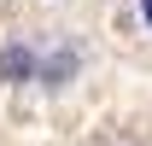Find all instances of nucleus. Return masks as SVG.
<instances>
[{
  "instance_id": "nucleus-1",
  "label": "nucleus",
  "mask_w": 152,
  "mask_h": 146,
  "mask_svg": "<svg viewBox=\"0 0 152 146\" xmlns=\"http://www.w3.org/2000/svg\"><path fill=\"white\" fill-rule=\"evenodd\" d=\"M0 70L12 76V82H29V76H35V58L23 53V47H6V53H0Z\"/></svg>"
},
{
  "instance_id": "nucleus-2",
  "label": "nucleus",
  "mask_w": 152,
  "mask_h": 146,
  "mask_svg": "<svg viewBox=\"0 0 152 146\" xmlns=\"http://www.w3.org/2000/svg\"><path fill=\"white\" fill-rule=\"evenodd\" d=\"M140 18H146V23H152V0H140Z\"/></svg>"
}]
</instances>
